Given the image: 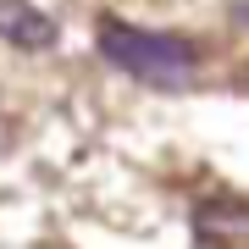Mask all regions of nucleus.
Listing matches in <instances>:
<instances>
[{
    "label": "nucleus",
    "mask_w": 249,
    "mask_h": 249,
    "mask_svg": "<svg viewBox=\"0 0 249 249\" xmlns=\"http://www.w3.org/2000/svg\"><path fill=\"white\" fill-rule=\"evenodd\" d=\"M194 238L205 249H249V205L244 199H205L194 211Z\"/></svg>",
    "instance_id": "obj_2"
},
{
    "label": "nucleus",
    "mask_w": 249,
    "mask_h": 249,
    "mask_svg": "<svg viewBox=\"0 0 249 249\" xmlns=\"http://www.w3.org/2000/svg\"><path fill=\"white\" fill-rule=\"evenodd\" d=\"M100 55L116 72H127L133 83H150V89H188L199 72V50L188 39L133 28L122 17H100Z\"/></svg>",
    "instance_id": "obj_1"
},
{
    "label": "nucleus",
    "mask_w": 249,
    "mask_h": 249,
    "mask_svg": "<svg viewBox=\"0 0 249 249\" xmlns=\"http://www.w3.org/2000/svg\"><path fill=\"white\" fill-rule=\"evenodd\" d=\"M238 22H249V0H244V6H238Z\"/></svg>",
    "instance_id": "obj_4"
},
{
    "label": "nucleus",
    "mask_w": 249,
    "mask_h": 249,
    "mask_svg": "<svg viewBox=\"0 0 249 249\" xmlns=\"http://www.w3.org/2000/svg\"><path fill=\"white\" fill-rule=\"evenodd\" d=\"M0 39L28 50V55H39V50H55L61 28H55V17H45L34 0H0Z\"/></svg>",
    "instance_id": "obj_3"
}]
</instances>
